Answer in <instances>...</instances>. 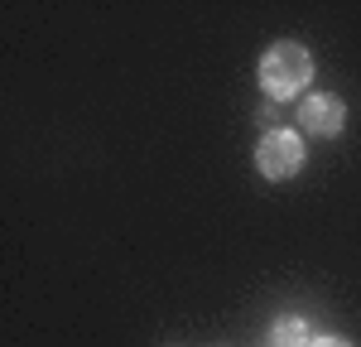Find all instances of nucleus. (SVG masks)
Returning a JSON list of instances; mask_svg holds the SVG:
<instances>
[{"label":"nucleus","mask_w":361,"mask_h":347,"mask_svg":"<svg viewBox=\"0 0 361 347\" xmlns=\"http://www.w3.org/2000/svg\"><path fill=\"white\" fill-rule=\"evenodd\" d=\"M308 78H313V58L299 44H275L265 54V63H260V83H265V92H275V97L299 92Z\"/></svg>","instance_id":"nucleus-1"},{"label":"nucleus","mask_w":361,"mask_h":347,"mask_svg":"<svg viewBox=\"0 0 361 347\" xmlns=\"http://www.w3.org/2000/svg\"><path fill=\"white\" fill-rule=\"evenodd\" d=\"M299 121H304L308 135H337L342 130V102L337 97H308Z\"/></svg>","instance_id":"nucleus-3"},{"label":"nucleus","mask_w":361,"mask_h":347,"mask_svg":"<svg viewBox=\"0 0 361 347\" xmlns=\"http://www.w3.org/2000/svg\"><path fill=\"white\" fill-rule=\"evenodd\" d=\"M270 347H308V328L299 318H284L279 328H270Z\"/></svg>","instance_id":"nucleus-4"},{"label":"nucleus","mask_w":361,"mask_h":347,"mask_svg":"<svg viewBox=\"0 0 361 347\" xmlns=\"http://www.w3.org/2000/svg\"><path fill=\"white\" fill-rule=\"evenodd\" d=\"M313 347H352V343H342V338H323V343H313Z\"/></svg>","instance_id":"nucleus-5"},{"label":"nucleus","mask_w":361,"mask_h":347,"mask_svg":"<svg viewBox=\"0 0 361 347\" xmlns=\"http://www.w3.org/2000/svg\"><path fill=\"white\" fill-rule=\"evenodd\" d=\"M260 174H270V178H289V174L304 164V145L299 135H289V130H275V135H265L260 140Z\"/></svg>","instance_id":"nucleus-2"}]
</instances>
